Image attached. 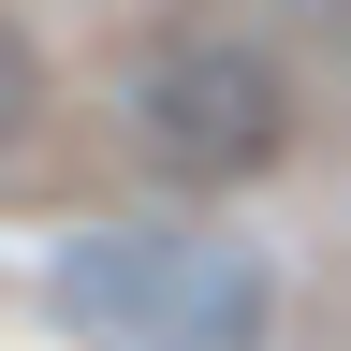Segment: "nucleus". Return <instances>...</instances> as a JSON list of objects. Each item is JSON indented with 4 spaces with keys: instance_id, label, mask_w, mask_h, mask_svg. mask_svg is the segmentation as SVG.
Masks as SVG:
<instances>
[{
    "instance_id": "f257e3e1",
    "label": "nucleus",
    "mask_w": 351,
    "mask_h": 351,
    "mask_svg": "<svg viewBox=\"0 0 351 351\" xmlns=\"http://www.w3.org/2000/svg\"><path fill=\"white\" fill-rule=\"evenodd\" d=\"M147 132L176 161H249L263 132H278V73H263L249 44H176L147 73Z\"/></svg>"
},
{
    "instance_id": "f03ea898",
    "label": "nucleus",
    "mask_w": 351,
    "mask_h": 351,
    "mask_svg": "<svg viewBox=\"0 0 351 351\" xmlns=\"http://www.w3.org/2000/svg\"><path fill=\"white\" fill-rule=\"evenodd\" d=\"M88 322H117V337H249V278L219 249H132V263H103V278L73 293Z\"/></svg>"
},
{
    "instance_id": "7ed1b4c3",
    "label": "nucleus",
    "mask_w": 351,
    "mask_h": 351,
    "mask_svg": "<svg viewBox=\"0 0 351 351\" xmlns=\"http://www.w3.org/2000/svg\"><path fill=\"white\" fill-rule=\"evenodd\" d=\"M15 103H29V59H15V44H0V117H15Z\"/></svg>"
}]
</instances>
